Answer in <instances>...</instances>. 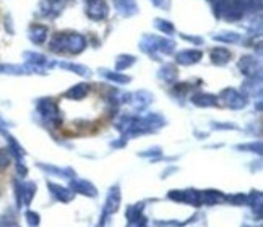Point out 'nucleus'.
I'll return each instance as SVG.
<instances>
[{"instance_id": "nucleus-25", "label": "nucleus", "mask_w": 263, "mask_h": 227, "mask_svg": "<svg viewBox=\"0 0 263 227\" xmlns=\"http://www.w3.org/2000/svg\"><path fill=\"white\" fill-rule=\"evenodd\" d=\"M0 227H18L17 224H0Z\"/></svg>"}, {"instance_id": "nucleus-17", "label": "nucleus", "mask_w": 263, "mask_h": 227, "mask_svg": "<svg viewBox=\"0 0 263 227\" xmlns=\"http://www.w3.org/2000/svg\"><path fill=\"white\" fill-rule=\"evenodd\" d=\"M23 57L26 59V62L29 63V65H47V60L44 55H41V54H34V52H25Z\"/></svg>"}, {"instance_id": "nucleus-19", "label": "nucleus", "mask_w": 263, "mask_h": 227, "mask_svg": "<svg viewBox=\"0 0 263 227\" xmlns=\"http://www.w3.org/2000/svg\"><path fill=\"white\" fill-rule=\"evenodd\" d=\"M192 101L197 105H213L216 104V98L211 96V94H195Z\"/></svg>"}, {"instance_id": "nucleus-9", "label": "nucleus", "mask_w": 263, "mask_h": 227, "mask_svg": "<svg viewBox=\"0 0 263 227\" xmlns=\"http://www.w3.org/2000/svg\"><path fill=\"white\" fill-rule=\"evenodd\" d=\"M221 96L226 99V102H228V105H231V107H242V105L245 104V99L242 98L236 89H231V88L224 89V91L221 93Z\"/></svg>"}, {"instance_id": "nucleus-4", "label": "nucleus", "mask_w": 263, "mask_h": 227, "mask_svg": "<svg viewBox=\"0 0 263 227\" xmlns=\"http://www.w3.org/2000/svg\"><path fill=\"white\" fill-rule=\"evenodd\" d=\"M86 15L94 21H103L109 15V7L104 0H88Z\"/></svg>"}, {"instance_id": "nucleus-7", "label": "nucleus", "mask_w": 263, "mask_h": 227, "mask_svg": "<svg viewBox=\"0 0 263 227\" xmlns=\"http://www.w3.org/2000/svg\"><path fill=\"white\" fill-rule=\"evenodd\" d=\"M47 33H49V29H47V26L44 25H31L28 29L29 39L31 42H34V44H43V42H46Z\"/></svg>"}, {"instance_id": "nucleus-11", "label": "nucleus", "mask_w": 263, "mask_h": 227, "mask_svg": "<svg viewBox=\"0 0 263 227\" xmlns=\"http://www.w3.org/2000/svg\"><path fill=\"white\" fill-rule=\"evenodd\" d=\"M242 13L244 12H260L262 0H231Z\"/></svg>"}, {"instance_id": "nucleus-1", "label": "nucleus", "mask_w": 263, "mask_h": 227, "mask_svg": "<svg viewBox=\"0 0 263 227\" xmlns=\"http://www.w3.org/2000/svg\"><path fill=\"white\" fill-rule=\"evenodd\" d=\"M49 49L52 52H70V54H81L86 49V39L80 33H72V31H64V33H55L49 41Z\"/></svg>"}, {"instance_id": "nucleus-21", "label": "nucleus", "mask_w": 263, "mask_h": 227, "mask_svg": "<svg viewBox=\"0 0 263 227\" xmlns=\"http://www.w3.org/2000/svg\"><path fill=\"white\" fill-rule=\"evenodd\" d=\"M10 162H12V157H10L8 151L0 148V172H3L10 166Z\"/></svg>"}, {"instance_id": "nucleus-15", "label": "nucleus", "mask_w": 263, "mask_h": 227, "mask_svg": "<svg viewBox=\"0 0 263 227\" xmlns=\"http://www.w3.org/2000/svg\"><path fill=\"white\" fill-rule=\"evenodd\" d=\"M213 39L221 41V42H229V44H236V42L240 41V36L237 33H233V31H223V33L214 34Z\"/></svg>"}, {"instance_id": "nucleus-3", "label": "nucleus", "mask_w": 263, "mask_h": 227, "mask_svg": "<svg viewBox=\"0 0 263 227\" xmlns=\"http://www.w3.org/2000/svg\"><path fill=\"white\" fill-rule=\"evenodd\" d=\"M239 70L249 78H255V76L260 78L262 65L254 55H244L239 59Z\"/></svg>"}, {"instance_id": "nucleus-10", "label": "nucleus", "mask_w": 263, "mask_h": 227, "mask_svg": "<svg viewBox=\"0 0 263 227\" xmlns=\"http://www.w3.org/2000/svg\"><path fill=\"white\" fill-rule=\"evenodd\" d=\"M114 3L122 17H132V15H135L138 12V8H136V5H135V0H114Z\"/></svg>"}, {"instance_id": "nucleus-23", "label": "nucleus", "mask_w": 263, "mask_h": 227, "mask_svg": "<svg viewBox=\"0 0 263 227\" xmlns=\"http://www.w3.org/2000/svg\"><path fill=\"white\" fill-rule=\"evenodd\" d=\"M151 2H153L156 7H162V5H164V0H151Z\"/></svg>"}, {"instance_id": "nucleus-22", "label": "nucleus", "mask_w": 263, "mask_h": 227, "mask_svg": "<svg viewBox=\"0 0 263 227\" xmlns=\"http://www.w3.org/2000/svg\"><path fill=\"white\" fill-rule=\"evenodd\" d=\"M181 36H182V39L190 41V42H195V44H202V42H203L202 38H193V36H187V34H181Z\"/></svg>"}, {"instance_id": "nucleus-16", "label": "nucleus", "mask_w": 263, "mask_h": 227, "mask_svg": "<svg viewBox=\"0 0 263 227\" xmlns=\"http://www.w3.org/2000/svg\"><path fill=\"white\" fill-rule=\"evenodd\" d=\"M99 73H101V75H103L104 78H107V80H110V81H117V83H129V81H130V78H129V76L120 75V73H117V72L106 70V68H101V70H99Z\"/></svg>"}, {"instance_id": "nucleus-18", "label": "nucleus", "mask_w": 263, "mask_h": 227, "mask_svg": "<svg viewBox=\"0 0 263 227\" xmlns=\"http://www.w3.org/2000/svg\"><path fill=\"white\" fill-rule=\"evenodd\" d=\"M135 60L136 59L133 55H119L117 60H115V68H117V70H125V68L133 65Z\"/></svg>"}, {"instance_id": "nucleus-20", "label": "nucleus", "mask_w": 263, "mask_h": 227, "mask_svg": "<svg viewBox=\"0 0 263 227\" xmlns=\"http://www.w3.org/2000/svg\"><path fill=\"white\" fill-rule=\"evenodd\" d=\"M155 26H156V28L159 29V31H162L164 34H172V33H174V26H172L171 21L156 18V20H155Z\"/></svg>"}, {"instance_id": "nucleus-12", "label": "nucleus", "mask_w": 263, "mask_h": 227, "mask_svg": "<svg viewBox=\"0 0 263 227\" xmlns=\"http://www.w3.org/2000/svg\"><path fill=\"white\" fill-rule=\"evenodd\" d=\"M89 91V86L86 83H80V84H77V86H72L68 91L64 94L65 98L68 99H72V101H80V99H83L88 94Z\"/></svg>"}, {"instance_id": "nucleus-13", "label": "nucleus", "mask_w": 263, "mask_h": 227, "mask_svg": "<svg viewBox=\"0 0 263 227\" xmlns=\"http://www.w3.org/2000/svg\"><path fill=\"white\" fill-rule=\"evenodd\" d=\"M59 67L62 68H65V70H70V72H75L77 75H80V76H89L91 75V70L86 67H83V65H77V63H70V62H59L57 63Z\"/></svg>"}, {"instance_id": "nucleus-14", "label": "nucleus", "mask_w": 263, "mask_h": 227, "mask_svg": "<svg viewBox=\"0 0 263 227\" xmlns=\"http://www.w3.org/2000/svg\"><path fill=\"white\" fill-rule=\"evenodd\" d=\"M159 78H162L164 81H174L177 78L176 65H172V63H166V65L159 70Z\"/></svg>"}, {"instance_id": "nucleus-24", "label": "nucleus", "mask_w": 263, "mask_h": 227, "mask_svg": "<svg viewBox=\"0 0 263 227\" xmlns=\"http://www.w3.org/2000/svg\"><path fill=\"white\" fill-rule=\"evenodd\" d=\"M28 218H29L31 223H38V219H36L38 216H36V214H28Z\"/></svg>"}, {"instance_id": "nucleus-2", "label": "nucleus", "mask_w": 263, "mask_h": 227, "mask_svg": "<svg viewBox=\"0 0 263 227\" xmlns=\"http://www.w3.org/2000/svg\"><path fill=\"white\" fill-rule=\"evenodd\" d=\"M140 49L146 52V54L156 57V52L159 50L162 54L169 55L176 49V42L167 39V38H158V36H143V39L140 41Z\"/></svg>"}, {"instance_id": "nucleus-8", "label": "nucleus", "mask_w": 263, "mask_h": 227, "mask_svg": "<svg viewBox=\"0 0 263 227\" xmlns=\"http://www.w3.org/2000/svg\"><path fill=\"white\" fill-rule=\"evenodd\" d=\"M231 57H233L231 50L224 49V47H214L211 54H210V59H211L214 65H226L231 60Z\"/></svg>"}, {"instance_id": "nucleus-6", "label": "nucleus", "mask_w": 263, "mask_h": 227, "mask_svg": "<svg viewBox=\"0 0 263 227\" xmlns=\"http://www.w3.org/2000/svg\"><path fill=\"white\" fill-rule=\"evenodd\" d=\"M39 110L43 112V115H46L47 119H52V120L60 119L59 105L52 101V99H43V101L39 102Z\"/></svg>"}, {"instance_id": "nucleus-5", "label": "nucleus", "mask_w": 263, "mask_h": 227, "mask_svg": "<svg viewBox=\"0 0 263 227\" xmlns=\"http://www.w3.org/2000/svg\"><path fill=\"white\" fill-rule=\"evenodd\" d=\"M203 57L202 50H195V49H188V50H182L176 55V62L179 65H193V63L200 62V59Z\"/></svg>"}]
</instances>
